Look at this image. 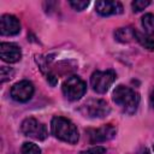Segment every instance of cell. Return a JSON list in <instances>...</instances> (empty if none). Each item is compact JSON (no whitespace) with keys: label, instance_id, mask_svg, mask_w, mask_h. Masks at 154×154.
Segmentation results:
<instances>
[{"label":"cell","instance_id":"6da1fadb","mask_svg":"<svg viewBox=\"0 0 154 154\" xmlns=\"http://www.w3.org/2000/svg\"><path fill=\"white\" fill-rule=\"evenodd\" d=\"M51 130L57 138L71 144L76 143L79 137L76 125L64 117H54L51 122Z\"/></svg>","mask_w":154,"mask_h":154},{"label":"cell","instance_id":"7a4b0ae2","mask_svg":"<svg viewBox=\"0 0 154 154\" xmlns=\"http://www.w3.org/2000/svg\"><path fill=\"white\" fill-rule=\"evenodd\" d=\"M113 101L126 114H132L138 107L140 95L131 88L125 85H118L113 91Z\"/></svg>","mask_w":154,"mask_h":154},{"label":"cell","instance_id":"3957f363","mask_svg":"<svg viewBox=\"0 0 154 154\" xmlns=\"http://www.w3.org/2000/svg\"><path fill=\"white\" fill-rule=\"evenodd\" d=\"M85 90L87 84L78 76H71L63 83V93L71 101L79 100L85 94Z\"/></svg>","mask_w":154,"mask_h":154},{"label":"cell","instance_id":"277c9868","mask_svg":"<svg viewBox=\"0 0 154 154\" xmlns=\"http://www.w3.org/2000/svg\"><path fill=\"white\" fill-rule=\"evenodd\" d=\"M116 78H117V75L113 70L95 71L90 77V84L94 91L99 94H103L109 89V87L113 84Z\"/></svg>","mask_w":154,"mask_h":154},{"label":"cell","instance_id":"5b68a950","mask_svg":"<svg viewBox=\"0 0 154 154\" xmlns=\"http://www.w3.org/2000/svg\"><path fill=\"white\" fill-rule=\"evenodd\" d=\"M20 131L25 136L31 137V138H35V140H38V141L45 140L47 137V135H48L46 125L42 124L41 122H38L37 119L31 118V117L25 118L22 122Z\"/></svg>","mask_w":154,"mask_h":154},{"label":"cell","instance_id":"8992f818","mask_svg":"<svg viewBox=\"0 0 154 154\" xmlns=\"http://www.w3.org/2000/svg\"><path fill=\"white\" fill-rule=\"evenodd\" d=\"M111 108L108 103L102 99H91L82 105L81 112L85 117L90 118H102L109 113Z\"/></svg>","mask_w":154,"mask_h":154},{"label":"cell","instance_id":"52a82bcc","mask_svg":"<svg viewBox=\"0 0 154 154\" xmlns=\"http://www.w3.org/2000/svg\"><path fill=\"white\" fill-rule=\"evenodd\" d=\"M116 134H117V129H116V126H113L111 124H106V125H102V126L96 128V129H88L87 130L89 142L93 144L108 141V140L113 138L116 136Z\"/></svg>","mask_w":154,"mask_h":154},{"label":"cell","instance_id":"ba28073f","mask_svg":"<svg viewBox=\"0 0 154 154\" xmlns=\"http://www.w3.org/2000/svg\"><path fill=\"white\" fill-rule=\"evenodd\" d=\"M34 94V85L29 81H20L11 88V97L17 102H26Z\"/></svg>","mask_w":154,"mask_h":154},{"label":"cell","instance_id":"9c48e42d","mask_svg":"<svg viewBox=\"0 0 154 154\" xmlns=\"http://www.w3.org/2000/svg\"><path fill=\"white\" fill-rule=\"evenodd\" d=\"M20 31V23L12 14H2L0 18V32L4 36L17 35Z\"/></svg>","mask_w":154,"mask_h":154},{"label":"cell","instance_id":"30bf717a","mask_svg":"<svg viewBox=\"0 0 154 154\" xmlns=\"http://www.w3.org/2000/svg\"><path fill=\"white\" fill-rule=\"evenodd\" d=\"M0 57L6 63H17L22 58V51L16 43L1 42L0 43Z\"/></svg>","mask_w":154,"mask_h":154},{"label":"cell","instance_id":"8fae6325","mask_svg":"<svg viewBox=\"0 0 154 154\" xmlns=\"http://www.w3.org/2000/svg\"><path fill=\"white\" fill-rule=\"evenodd\" d=\"M95 10L101 16H111L122 13L123 6L118 1H96Z\"/></svg>","mask_w":154,"mask_h":154},{"label":"cell","instance_id":"7c38bea8","mask_svg":"<svg viewBox=\"0 0 154 154\" xmlns=\"http://www.w3.org/2000/svg\"><path fill=\"white\" fill-rule=\"evenodd\" d=\"M135 40L142 46L144 47L148 51H154V40L147 35V34H143L138 30H135Z\"/></svg>","mask_w":154,"mask_h":154},{"label":"cell","instance_id":"4fadbf2b","mask_svg":"<svg viewBox=\"0 0 154 154\" xmlns=\"http://www.w3.org/2000/svg\"><path fill=\"white\" fill-rule=\"evenodd\" d=\"M114 36L118 41L120 42H130L132 38H135V29L132 28H119L116 32Z\"/></svg>","mask_w":154,"mask_h":154},{"label":"cell","instance_id":"5bb4252c","mask_svg":"<svg viewBox=\"0 0 154 154\" xmlns=\"http://www.w3.org/2000/svg\"><path fill=\"white\" fill-rule=\"evenodd\" d=\"M142 26L147 35H154V14L146 13L142 17Z\"/></svg>","mask_w":154,"mask_h":154},{"label":"cell","instance_id":"9a60e30c","mask_svg":"<svg viewBox=\"0 0 154 154\" xmlns=\"http://www.w3.org/2000/svg\"><path fill=\"white\" fill-rule=\"evenodd\" d=\"M22 154H41V149L38 146L31 142H24L20 149Z\"/></svg>","mask_w":154,"mask_h":154},{"label":"cell","instance_id":"2e32d148","mask_svg":"<svg viewBox=\"0 0 154 154\" xmlns=\"http://www.w3.org/2000/svg\"><path fill=\"white\" fill-rule=\"evenodd\" d=\"M149 4H150V1H148V0H146V1L144 0H136V1H132L131 7H132L134 12H140V11L144 10Z\"/></svg>","mask_w":154,"mask_h":154},{"label":"cell","instance_id":"e0dca14e","mask_svg":"<svg viewBox=\"0 0 154 154\" xmlns=\"http://www.w3.org/2000/svg\"><path fill=\"white\" fill-rule=\"evenodd\" d=\"M13 75V70L6 66H2L0 70V76H1V83H5L6 81H8Z\"/></svg>","mask_w":154,"mask_h":154},{"label":"cell","instance_id":"ac0fdd59","mask_svg":"<svg viewBox=\"0 0 154 154\" xmlns=\"http://www.w3.org/2000/svg\"><path fill=\"white\" fill-rule=\"evenodd\" d=\"M70 5L76 11H83L85 7H88L89 1H79V0H77V1H70Z\"/></svg>","mask_w":154,"mask_h":154},{"label":"cell","instance_id":"d6986e66","mask_svg":"<svg viewBox=\"0 0 154 154\" xmlns=\"http://www.w3.org/2000/svg\"><path fill=\"white\" fill-rule=\"evenodd\" d=\"M105 152H106V149L103 147L96 146V147H91V148H89L87 150H83L79 154H105Z\"/></svg>","mask_w":154,"mask_h":154},{"label":"cell","instance_id":"ffe728a7","mask_svg":"<svg viewBox=\"0 0 154 154\" xmlns=\"http://www.w3.org/2000/svg\"><path fill=\"white\" fill-rule=\"evenodd\" d=\"M150 101H152V105L154 106V91H153V94H152V96H150Z\"/></svg>","mask_w":154,"mask_h":154},{"label":"cell","instance_id":"44dd1931","mask_svg":"<svg viewBox=\"0 0 154 154\" xmlns=\"http://www.w3.org/2000/svg\"><path fill=\"white\" fill-rule=\"evenodd\" d=\"M153 149H154V146H153Z\"/></svg>","mask_w":154,"mask_h":154}]
</instances>
